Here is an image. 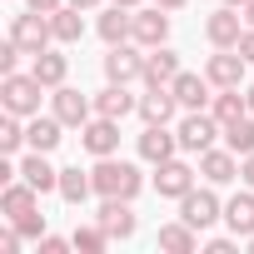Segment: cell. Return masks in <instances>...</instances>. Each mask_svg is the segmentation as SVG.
<instances>
[{"instance_id": "cell-7", "label": "cell", "mask_w": 254, "mask_h": 254, "mask_svg": "<svg viewBox=\"0 0 254 254\" xmlns=\"http://www.w3.org/2000/svg\"><path fill=\"white\" fill-rule=\"evenodd\" d=\"M180 219H185V224H194V229L219 224V219H224V204H219L214 185H209V190H190V194L180 199Z\"/></svg>"}, {"instance_id": "cell-30", "label": "cell", "mask_w": 254, "mask_h": 254, "mask_svg": "<svg viewBox=\"0 0 254 254\" xmlns=\"http://www.w3.org/2000/svg\"><path fill=\"white\" fill-rule=\"evenodd\" d=\"M224 145L244 160V155H254V115H239V120H229L224 125Z\"/></svg>"}, {"instance_id": "cell-4", "label": "cell", "mask_w": 254, "mask_h": 254, "mask_svg": "<svg viewBox=\"0 0 254 254\" xmlns=\"http://www.w3.org/2000/svg\"><path fill=\"white\" fill-rule=\"evenodd\" d=\"M105 80H110V85H135V80H145V45H135V40L110 45V55H105Z\"/></svg>"}, {"instance_id": "cell-38", "label": "cell", "mask_w": 254, "mask_h": 254, "mask_svg": "<svg viewBox=\"0 0 254 254\" xmlns=\"http://www.w3.org/2000/svg\"><path fill=\"white\" fill-rule=\"evenodd\" d=\"M239 55H244V60H249V65H254V25H249V30H244V40H239Z\"/></svg>"}, {"instance_id": "cell-43", "label": "cell", "mask_w": 254, "mask_h": 254, "mask_svg": "<svg viewBox=\"0 0 254 254\" xmlns=\"http://www.w3.org/2000/svg\"><path fill=\"white\" fill-rule=\"evenodd\" d=\"M239 15H244V25H254V0H249V5H244Z\"/></svg>"}, {"instance_id": "cell-40", "label": "cell", "mask_w": 254, "mask_h": 254, "mask_svg": "<svg viewBox=\"0 0 254 254\" xmlns=\"http://www.w3.org/2000/svg\"><path fill=\"white\" fill-rule=\"evenodd\" d=\"M25 5H30V10H45V15H50V10H60V5H65V0H25Z\"/></svg>"}, {"instance_id": "cell-33", "label": "cell", "mask_w": 254, "mask_h": 254, "mask_svg": "<svg viewBox=\"0 0 254 254\" xmlns=\"http://www.w3.org/2000/svg\"><path fill=\"white\" fill-rule=\"evenodd\" d=\"M10 224H15L25 239H40V234H45V214H40V209H30V214H20V219H10Z\"/></svg>"}, {"instance_id": "cell-21", "label": "cell", "mask_w": 254, "mask_h": 254, "mask_svg": "<svg viewBox=\"0 0 254 254\" xmlns=\"http://www.w3.org/2000/svg\"><path fill=\"white\" fill-rule=\"evenodd\" d=\"M140 110V95H130V85H105L95 95V115H110V120H125Z\"/></svg>"}, {"instance_id": "cell-20", "label": "cell", "mask_w": 254, "mask_h": 254, "mask_svg": "<svg viewBox=\"0 0 254 254\" xmlns=\"http://www.w3.org/2000/svg\"><path fill=\"white\" fill-rule=\"evenodd\" d=\"M95 219L105 224V234H110V239H130V234H135V224H140V219H135V209H130V199H105Z\"/></svg>"}, {"instance_id": "cell-1", "label": "cell", "mask_w": 254, "mask_h": 254, "mask_svg": "<svg viewBox=\"0 0 254 254\" xmlns=\"http://www.w3.org/2000/svg\"><path fill=\"white\" fill-rule=\"evenodd\" d=\"M90 180H95V194H100V199H135V194L145 190V175H140L130 160H115V155L95 160Z\"/></svg>"}, {"instance_id": "cell-26", "label": "cell", "mask_w": 254, "mask_h": 254, "mask_svg": "<svg viewBox=\"0 0 254 254\" xmlns=\"http://www.w3.org/2000/svg\"><path fill=\"white\" fill-rule=\"evenodd\" d=\"M50 30H55V45H80V35H85V10H75V5L50 10Z\"/></svg>"}, {"instance_id": "cell-29", "label": "cell", "mask_w": 254, "mask_h": 254, "mask_svg": "<svg viewBox=\"0 0 254 254\" xmlns=\"http://www.w3.org/2000/svg\"><path fill=\"white\" fill-rule=\"evenodd\" d=\"M209 115H214L219 125H229V120L249 115V95H244V85H239V90H219V95L209 100Z\"/></svg>"}, {"instance_id": "cell-46", "label": "cell", "mask_w": 254, "mask_h": 254, "mask_svg": "<svg viewBox=\"0 0 254 254\" xmlns=\"http://www.w3.org/2000/svg\"><path fill=\"white\" fill-rule=\"evenodd\" d=\"M244 95H249V115H254V85H249V90H244Z\"/></svg>"}, {"instance_id": "cell-3", "label": "cell", "mask_w": 254, "mask_h": 254, "mask_svg": "<svg viewBox=\"0 0 254 254\" xmlns=\"http://www.w3.org/2000/svg\"><path fill=\"white\" fill-rule=\"evenodd\" d=\"M40 90L45 85L35 75H20V70L15 75H0V105H5L10 115H25V120L40 115Z\"/></svg>"}, {"instance_id": "cell-45", "label": "cell", "mask_w": 254, "mask_h": 254, "mask_svg": "<svg viewBox=\"0 0 254 254\" xmlns=\"http://www.w3.org/2000/svg\"><path fill=\"white\" fill-rule=\"evenodd\" d=\"M224 5H234V10H244V5H249V0H224Z\"/></svg>"}, {"instance_id": "cell-18", "label": "cell", "mask_w": 254, "mask_h": 254, "mask_svg": "<svg viewBox=\"0 0 254 254\" xmlns=\"http://www.w3.org/2000/svg\"><path fill=\"white\" fill-rule=\"evenodd\" d=\"M30 209H40V190L30 180H10L5 190H0V214H5V219H20Z\"/></svg>"}, {"instance_id": "cell-34", "label": "cell", "mask_w": 254, "mask_h": 254, "mask_svg": "<svg viewBox=\"0 0 254 254\" xmlns=\"http://www.w3.org/2000/svg\"><path fill=\"white\" fill-rule=\"evenodd\" d=\"M20 55H25V50H20L15 40L0 45V75H15V70H20Z\"/></svg>"}, {"instance_id": "cell-37", "label": "cell", "mask_w": 254, "mask_h": 254, "mask_svg": "<svg viewBox=\"0 0 254 254\" xmlns=\"http://www.w3.org/2000/svg\"><path fill=\"white\" fill-rule=\"evenodd\" d=\"M204 249H209V254H234V249H239V234H234V239H209Z\"/></svg>"}, {"instance_id": "cell-9", "label": "cell", "mask_w": 254, "mask_h": 254, "mask_svg": "<svg viewBox=\"0 0 254 254\" xmlns=\"http://www.w3.org/2000/svg\"><path fill=\"white\" fill-rule=\"evenodd\" d=\"M50 110L65 120V130H85L90 115H95V100H90V95H80V90H70V85H60V90L50 95Z\"/></svg>"}, {"instance_id": "cell-15", "label": "cell", "mask_w": 254, "mask_h": 254, "mask_svg": "<svg viewBox=\"0 0 254 254\" xmlns=\"http://www.w3.org/2000/svg\"><path fill=\"white\" fill-rule=\"evenodd\" d=\"M170 40V10L165 5H150V10H135V45L155 50Z\"/></svg>"}, {"instance_id": "cell-17", "label": "cell", "mask_w": 254, "mask_h": 254, "mask_svg": "<svg viewBox=\"0 0 254 254\" xmlns=\"http://www.w3.org/2000/svg\"><path fill=\"white\" fill-rule=\"evenodd\" d=\"M175 150H180V135L170 130V125H145V135H140V160L165 165V160H175Z\"/></svg>"}, {"instance_id": "cell-23", "label": "cell", "mask_w": 254, "mask_h": 254, "mask_svg": "<svg viewBox=\"0 0 254 254\" xmlns=\"http://www.w3.org/2000/svg\"><path fill=\"white\" fill-rule=\"evenodd\" d=\"M224 224H229V234H239V239L254 234V190H249V185L224 204Z\"/></svg>"}, {"instance_id": "cell-39", "label": "cell", "mask_w": 254, "mask_h": 254, "mask_svg": "<svg viewBox=\"0 0 254 254\" xmlns=\"http://www.w3.org/2000/svg\"><path fill=\"white\" fill-rule=\"evenodd\" d=\"M239 180L254 190V155H244V160H239Z\"/></svg>"}, {"instance_id": "cell-41", "label": "cell", "mask_w": 254, "mask_h": 254, "mask_svg": "<svg viewBox=\"0 0 254 254\" xmlns=\"http://www.w3.org/2000/svg\"><path fill=\"white\" fill-rule=\"evenodd\" d=\"M65 5H75V10H100V0H65Z\"/></svg>"}, {"instance_id": "cell-12", "label": "cell", "mask_w": 254, "mask_h": 254, "mask_svg": "<svg viewBox=\"0 0 254 254\" xmlns=\"http://www.w3.org/2000/svg\"><path fill=\"white\" fill-rule=\"evenodd\" d=\"M145 125H170L175 115H180V100H175V90L170 85H150L145 95H140V110H135Z\"/></svg>"}, {"instance_id": "cell-16", "label": "cell", "mask_w": 254, "mask_h": 254, "mask_svg": "<svg viewBox=\"0 0 254 254\" xmlns=\"http://www.w3.org/2000/svg\"><path fill=\"white\" fill-rule=\"evenodd\" d=\"M95 30H100L105 45H125V40H135V10H130V5H110V10H100Z\"/></svg>"}, {"instance_id": "cell-13", "label": "cell", "mask_w": 254, "mask_h": 254, "mask_svg": "<svg viewBox=\"0 0 254 254\" xmlns=\"http://www.w3.org/2000/svg\"><path fill=\"white\" fill-rule=\"evenodd\" d=\"M194 190V170L185 165V160H165V165H155V194H165V199H185Z\"/></svg>"}, {"instance_id": "cell-2", "label": "cell", "mask_w": 254, "mask_h": 254, "mask_svg": "<svg viewBox=\"0 0 254 254\" xmlns=\"http://www.w3.org/2000/svg\"><path fill=\"white\" fill-rule=\"evenodd\" d=\"M175 135H180L185 155H204V150H214V140H224V125L209 110H185L180 125H175Z\"/></svg>"}, {"instance_id": "cell-22", "label": "cell", "mask_w": 254, "mask_h": 254, "mask_svg": "<svg viewBox=\"0 0 254 254\" xmlns=\"http://www.w3.org/2000/svg\"><path fill=\"white\" fill-rule=\"evenodd\" d=\"M30 75H35L45 90H60L65 75H70V55H60V50H40V55L30 60Z\"/></svg>"}, {"instance_id": "cell-25", "label": "cell", "mask_w": 254, "mask_h": 254, "mask_svg": "<svg viewBox=\"0 0 254 254\" xmlns=\"http://www.w3.org/2000/svg\"><path fill=\"white\" fill-rule=\"evenodd\" d=\"M20 180H30V185H35L40 194H50V190H60V170H55V165H50V160H45L40 150H30V155L20 160Z\"/></svg>"}, {"instance_id": "cell-8", "label": "cell", "mask_w": 254, "mask_h": 254, "mask_svg": "<svg viewBox=\"0 0 254 254\" xmlns=\"http://www.w3.org/2000/svg\"><path fill=\"white\" fill-rule=\"evenodd\" d=\"M244 70H249V60H244L239 50H214V55L204 60V75H209L214 90H239V85H244Z\"/></svg>"}, {"instance_id": "cell-28", "label": "cell", "mask_w": 254, "mask_h": 254, "mask_svg": "<svg viewBox=\"0 0 254 254\" xmlns=\"http://www.w3.org/2000/svg\"><path fill=\"white\" fill-rule=\"evenodd\" d=\"M65 204H85L90 194H95V180L80 170V165H70V170H60V190H55Z\"/></svg>"}, {"instance_id": "cell-47", "label": "cell", "mask_w": 254, "mask_h": 254, "mask_svg": "<svg viewBox=\"0 0 254 254\" xmlns=\"http://www.w3.org/2000/svg\"><path fill=\"white\" fill-rule=\"evenodd\" d=\"M249 254H254V234H249Z\"/></svg>"}, {"instance_id": "cell-11", "label": "cell", "mask_w": 254, "mask_h": 254, "mask_svg": "<svg viewBox=\"0 0 254 254\" xmlns=\"http://www.w3.org/2000/svg\"><path fill=\"white\" fill-rule=\"evenodd\" d=\"M170 90H175V100H180V110H209V75H194V70H180L175 80H170Z\"/></svg>"}, {"instance_id": "cell-31", "label": "cell", "mask_w": 254, "mask_h": 254, "mask_svg": "<svg viewBox=\"0 0 254 254\" xmlns=\"http://www.w3.org/2000/svg\"><path fill=\"white\" fill-rule=\"evenodd\" d=\"M25 115H10L5 110V120H0V155H20L25 150V125H20Z\"/></svg>"}, {"instance_id": "cell-5", "label": "cell", "mask_w": 254, "mask_h": 254, "mask_svg": "<svg viewBox=\"0 0 254 254\" xmlns=\"http://www.w3.org/2000/svg\"><path fill=\"white\" fill-rule=\"evenodd\" d=\"M10 40H15L25 55H40V50H50V40H55V30H50V15H45V10H25V15H15V20H10Z\"/></svg>"}, {"instance_id": "cell-10", "label": "cell", "mask_w": 254, "mask_h": 254, "mask_svg": "<svg viewBox=\"0 0 254 254\" xmlns=\"http://www.w3.org/2000/svg\"><path fill=\"white\" fill-rule=\"evenodd\" d=\"M80 145H85L95 160L115 155V150H120V120H110V115H90V125L80 130Z\"/></svg>"}, {"instance_id": "cell-32", "label": "cell", "mask_w": 254, "mask_h": 254, "mask_svg": "<svg viewBox=\"0 0 254 254\" xmlns=\"http://www.w3.org/2000/svg\"><path fill=\"white\" fill-rule=\"evenodd\" d=\"M70 239H75V249H80V254H100V249L110 244V234H105V224H100V219H95V224H80Z\"/></svg>"}, {"instance_id": "cell-24", "label": "cell", "mask_w": 254, "mask_h": 254, "mask_svg": "<svg viewBox=\"0 0 254 254\" xmlns=\"http://www.w3.org/2000/svg\"><path fill=\"white\" fill-rule=\"evenodd\" d=\"M175 75H180V55H175L170 45L145 50V85H170Z\"/></svg>"}, {"instance_id": "cell-44", "label": "cell", "mask_w": 254, "mask_h": 254, "mask_svg": "<svg viewBox=\"0 0 254 254\" xmlns=\"http://www.w3.org/2000/svg\"><path fill=\"white\" fill-rule=\"evenodd\" d=\"M115 5H130V10H140V0H115Z\"/></svg>"}, {"instance_id": "cell-27", "label": "cell", "mask_w": 254, "mask_h": 254, "mask_svg": "<svg viewBox=\"0 0 254 254\" xmlns=\"http://www.w3.org/2000/svg\"><path fill=\"white\" fill-rule=\"evenodd\" d=\"M160 249H165V254H194V249H199V229L185 224V219L160 224Z\"/></svg>"}, {"instance_id": "cell-42", "label": "cell", "mask_w": 254, "mask_h": 254, "mask_svg": "<svg viewBox=\"0 0 254 254\" xmlns=\"http://www.w3.org/2000/svg\"><path fill=\"white\" fill-rule=\"evenodd\" d=\"M155 5H165V10H185L190 0H155Z\"/></svg>"}, {"instance_id": "cell-6", "label": "cell", "mask_w": 254, "mask_h": 254, "mask_svg": "<svg viewBox=\"0 0 254 254\" xmlns=\"http://www.w3.org/2000/svg\"><path fill=\"white\" fill-rule=\"evenodd\" d=\"M244 15L234 10V5H219V10H209V20H204V35H209V45L214 50H239V40H244Z\"/></svg>"}, {"instance_id": "cell-35", "label": "cell", "mask_w": 254, "mask_h": 254, "mask_svg": "<svg viewBox=\"0 0 254 254\" xmlns=\"http://www.w3.org/2000/svg\"><path fill=\"white\" fill-rule=\"evenodd\" d=\"M75 249V239H60V234H40V254H65Z\"/></svg>"}, {"instance_id": "cell-19", "label": "cell", "mask_w": 254, "mask_h": 254, "mask_svg": "<svg viewBox=\"0 0 254 254\" xmlns=\"http://www.w3.org/2000/svg\"><path fill=\"white\" fill-rule=\"evenodd\" d=\"M199 175H204L209 185H229V180H239V155H234L229 145H224V150L214 145V150L199 155Z\"/></svg>"}, {"instance_id": "cell-14", "label": "cell", "mask_w": 254, "mask_h": 254, "mask_svg": "<svg viewBox=\"0 0 254 254\" xmlns=\"http://www.w3.org/2000/svg\"><path fill=\"white\" fill-rule=\"evenodd\" d=\"M60 130H65V120H60L55 110H50V115H30V120H25V150H40V155H50V150L65 140Z\"/></svg>"}, {"instance_id": "cell-36", "label": "cell", "mask_w": 254, "mask_h": 254, "mask_svg": "<svg viewBox=\"0 0 254 254\" xmlns=\"http://www.w3.org/2000/svg\"><path fill=\"white\" fill-rule=\"evenodd\" d=\"M20 239H25V234H20V229L10 224L5 234H0V254H20Z\"/></svg>"}]
</instances>
